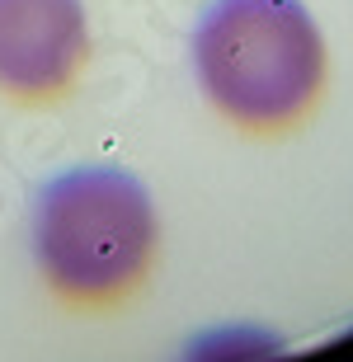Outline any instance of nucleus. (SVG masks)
I'll return each instance as SVG.
<instances>
[{
  "label": "nucleus",
  "mask_w": 353,
  "mask_h": 362,
  "mask_svg": "<svg viewBox=\"0 0 353 362\" xmlns=\"http://www.w3.org/2000/svg\"><path fill=\"white\" fill-rule=\"evenodd\" d=\"M28 255L42 292L71 315H113L161 264V207L127 165L57 170L28 207Z\"/></svg>",
  "instance_id": "obj_1"
},
{
  "label": "nucleus",
  "mask_w": 353,
  "mask_h": 362,
  "mask_svg": "<svg viewBox=\"0 0 353 362\" xmlns=\"http://www.w3.org/2000/svg\"><path fill=\"white\" fill-rule=\"evenodd\" d=\"M193 81L245 136H287L325 99L330 47L306 0H212L189 42Z\"/></svg>",
  "instance_id": "obj_2"
},
{
  "label": "nucleus",
  "mask_w": 353,
  "mask_h": 362,
  "mask_svg": "<svg viewBox=\"0 0 353 362\" xmlns=\"http://www.w3.org/2000/svg\"><path fill=\"white\" fill-rule=\"evenodd\" d=\"M85 66V0H0V94L10 104H57L81 85Z\"/></svg>",
  "instance_id": "obj_3"
}]
</instances>
